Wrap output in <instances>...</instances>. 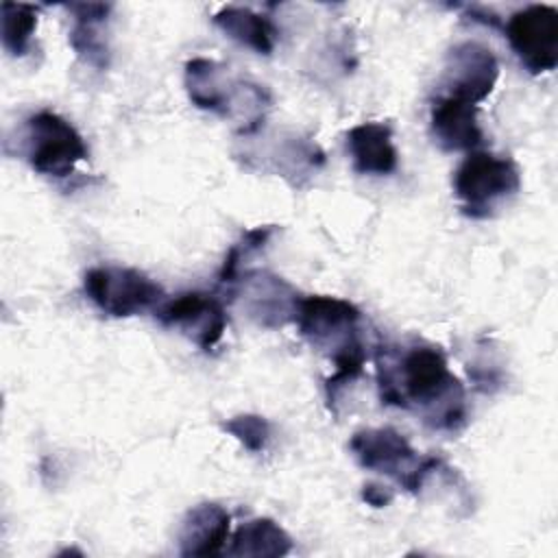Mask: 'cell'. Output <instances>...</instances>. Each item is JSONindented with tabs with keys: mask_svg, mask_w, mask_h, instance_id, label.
Masks as SVG:
<instances>
[{
	"mask_svg": "<svg viewBox=\"0 0 558 558\" xmlns=\"http://www.w3.org/2000/svg\"><path fill=\"white\" fill-rule=\"evenodd\" d=\"M377 386L384 405L412 410L434 429H458L466 421L462 381L434 344L377 347Z\"/></svg>",
	"mask_w": 558,
	"mask_h": 558,
	"instance_id": "cell-1",
	"label": "cell"
},
{
	"mask_svg": "<svg viewBox=\"0 0 558 558\" xmlns=\"http://www.w3.org/2000/svg\"><path fill=\"white\" fill-rule=\"evenodd\" d=\"M185 92L194 107L235 120L240 135L255 133L270 107V94L266 87L231 76L220 63L194 57L185 63Z\"/></svg>",
	"mask_w": 558,
	"mask_h": 558,
	"instance_id": "cell-2",
	"label": "cell"
},
{
	"mask_svg": "<svg viewBox=\"0 0 558 558\" xmlns=\"http://www.w3.org/2000/svg\"><path fill=\"white\" fill-rule=\"evenodd\" d=\"M349 449L360 466L395 477L408 493H421L442 460L434 456L421 458L408 438L392 427H368L351 436Z\"/></svg>",
	"mask_w": 558,
	"mask_h": 558,
	"instance_id": "cell-3",
	"label": "cell"
},
{
	"mask_svg": "<svg viewBox=\"0 0 558 558\" xmlns=\"http://www.w3.org/2000/svg\"><path fill=\"white\" fill-rule=\"evenodd\" d=\"M521 187V170L514 159L486 150H471L453 172V192L462 214L488 218L493 209Z\"/></svg>",
	"mask_w": 558,
	"mask_h": 558,
	"instance_id": "cell-4",
	"label": "cell"
},
{
	"mask_svg": "<svg viewBox=\"0 0 558 558\" xmlns=\"http://www.w3.org/2000/svg\"><path fill=\"white\" fill-rule=\"evenodd\" d=\"M362 312L347 299L312 294L301 296L294 314L299 333L316 349L327 351L331 360L366 351V344L360 336Z\"/></svg>",
	"mask_w": 558,
	"mask_h": 558,
	"instance_id": "cell-5",
	"label": "cell"
},
{
	"mask_svg": "<svg viewBox=\"0 0 558 558\" xmlns=\"http://www.w3.org/2000/svg\"><path fill=\"white\" fill-rule=\"evenodd\" d=\"M22 155L35 172L65 179L74 172L76 163L87 159V146L65 118L44 109L24 122Z\"/></svg>",
	"mask_w": 558,
	"mask_h": 558,
	"instance_id": "cell-6",
	"label": "cell"
},
{
	"mask_svg": "<svg viewBox=\"0 0 558 558\" xmlns=\"http://www.w3.org/2000/svg\"><path fill=\"white\" fill-rule=\"evenodd\" d=\"M85 296L107 316L129 318L157 310L163 288L146 272L126 266H94L83 277Z\"/></svg>",
	"mask_w": 558,
	"mask_h": 558,
	"instance_id": "cell-7",
	"label": "cell"
},
{
	"mask_svg": "<svg viewBox=\"0 0 558 558\" xmlns=\"http://www.w3.org/2000/svg\"><path fill=\"white\" fill-rule=\"evenodd\" d=\"M506 39L530 74H545L558 65V11L551 4H527L514 11Z\"/></svg>",
	"mask_w": 558,
	"mask_h": 558,
	"instance_id": "cell-8",
	"label": "cell"
},
{
	"mask_svg": "<svg viewBox=\"0 0 558 558\" xmlns=\"http://www.w3.org/2000/svg\"><path fill=\"white\" fill-rule=\"evenodd\" d=\"M497 78L499 61L493 50L477 41H462L447 52L438 96L477 105L493 92Z\"/></svg>",
	"mask_w": 558,
	"mask_h": 558,
	"instance_id": "cell-9",
	"label": "cell"
},
{
	"mask_svg": "<svg viewBox=\"0 0 558 558\" xmlns=\"http://www.w3.org/2000/svg\"><path fill=\"white\" fill-rule=\"evenodd\" d=\"M155 318L163 327L179 329L203 351H211L225 336L227 314L222 303L207 292H181L155 310Z\"/></svg>",
	"mask_w": 558,
	"mask_h": 558,
	"instance_id": "cell-10",
	"label": "cell"
},
{
	"mask_svg": "<svg viewBox=\"0 0 558 558\" xmlns=\"http://www.w3.org/2000/svg\"><path fill=\"white\" fill-rule=\"evenodd\" d=\"M238 281L242 305L257 325L277 329L294 320L301 296L288 281L266 270L246 272Z\"/></svg>",
	"mask_w": 558,
	"mask_h": 558,
	"instance_id": "cell-11",
	"label": "cell"
},
{
	"mask_svg": "<svg viewBox=\"0 0 558 558\" xmlns=\"http://www.w3.org/2000/svg\"><path fill=\"white\" fill-rule=\"evenodd\" d=\"M429 124L436 142L445 150H475L484 142L477 122V105L449 96H436L429 111Z\"/></svg>",
	"mask_w": 558,
	"mask_h": 558,
	"instance_id": "cell-12",
	"label": "cell"
},
{
	"mask_svg": "<svg viewBox=\"0 0 558 558\" xmlns=\"http://www.w3.org/2000/svg\"><path fill=\"white\" fill-rule=\"evenodd\" d=\"M229 512L211 501L198 504L187 510L179 527L181 556H216L222 554L229 541Z\"/></svg>",
	"mask_w": 558,
	"mask_h": 558,
	"instance_id": "cell-13",
	"label": "cell"
},
{
	"mask_svg": "<svg viewBox=\"0 0 558 558\" xmlns=\"http://www.w3.org/2000/svg\"><path fill=\"white\" fill-rule=\"evenodd\" d=\"M347 148L353 170L360 174L384 177L397 170L399 153L392 142V129L386 122H362L347 133Z\"/></svg>",
	"mask_w": 558,
	"mask_h": 558,
	"instance_id": "cell-14",
	"label": "cell"
},
{
	"mask_svg": "<svg viewBox=\"0 0 558 558\" xmlns=\"http://www.w3.org/2000/svg\"><path fill=\"white\" fill-rule=\"evenodd\" d=\"M72 15L74 24L70 31V46L74 52L96 70H105L109 63V46L102 35V24L109 17L111 4L105 2H72L63 4Z\"/></svg>",
	"mask_w": 558,
	"mask_h": 558,
	"instance_id": "cell-15",
	"label": "cell"
},
{
	"mask_svg": "<svg viewBox=\"0 0 558 558\" xmlns=\"http://www.w3.org/2000/svg\"><path fill=\"white\" fill-rule=\"evenodd\" d=\"M292 551L290 534L272 519L259 517L242 523L225 549L233 558H281Z\"/></svg>",
	"mask_w": 558,
	"mask_h": 558,
	"instance_id": "cell-16",
	"label": "cell"
},
{
	"mask_svg": "<svg viewBox=\"0 0 558 558\" xmlns=\"http://www.w3.org/2000/svg\"><path fill=\"white\" fill-rule=\"evenodd\" d=\"M214 26L220 28L229 39L255 50L257 54H270L277 44L275 24L246 7H222L214 17Z\"/></svg>",
	"mask_w": 558,
	"mask_h": 558,
	"instance_id": "cell-17",
	"label": "cell"
},
{
	"mask_svg": "<svg viewBox=\"0 0 558 558\" xmlns=\"http://www.w3.org/2000/svg\"><path fill=\"white\" fill-rule=\"evenodd\" d=\"M37 28V7L2 2V44L13 57H24Z\"/></svg>",
	"mask_w": 558,
	"mask_h": 558,
	"instance_id": "cell-18",
	"label": "cell"
},
{
	"mask_svg": "<svg viewBox=\"0 0 558 558\" xmlns=\"http://www.w3.org/2000/svg\"><path fill=\"white\" fill-rule=\"evenodd\" d=\"M277 227L275 225H262V227H253L248 231H244L240 235V240H235L231 244V248L227 251L225 255V262L220 266V272H218V281L222 286H233L238 279H240V268L242 264L253 257L255 253H259L268 242L270 238L275 235Z\"/></svg>",
	"mask_w": 558,
	"mask_h": 558,
	"instance_id": "cell-19",
	"label": "cell"
},
{
	"mask_svg": "<svg viewBox=\"0 0 558 558\" xmlns=\"http://www.w3.org/2000/svg\"><path fill=\"white\" fill-rule=\"evenodd\" d=\"M222 429L253 453L264 451L270 440V423L259 414H235L222 423Z\"/></svg>",
	"mask_w": 558,
	"mask_h": 558,
	"instance_id": "cell-20",
	"label": "cell"
},
{
	"mask_svg": "<svg viewBox=\"0 0 558 558\" xmlns=\"http://www.w3.org/2000/svg\"><path fill=\"white\" fill-rule=\"evenodd\" d=\"M362 499L373 508H386L392 501V490L381 484L368 482L362 486Z\"/></svg>",
	"mask_w": 558,
	"mask_h": 558,
	"instance_id": "cell-21",
	"label": "cell"
}]
</instances>
